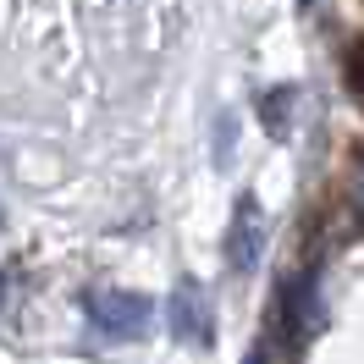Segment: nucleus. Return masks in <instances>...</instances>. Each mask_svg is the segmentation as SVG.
I'll use <instances>...</instances> for the list:
<instances>
[{"label": "nucleus", "instance_id": "1", "mask_svg": "<svg viewBox=\"0 0 364 364\" xmlns=\"http://www.w3.org/2000/svg\"><path fill=\"white\" fill-rule=\"evenodd\" d=\"M83 315H89V326L100 331V337H144L149 331V320H155V304L144 293H122V287H100V293L83 298Z\"/></svg>", "mask_w": 364, "mask_h": 364}, {"label": "nucleus", "instance_id": "2", "mask_svg": "<svg viewBox=\"0 0 364 364\" xmlns=\"http://www.w3.org/2000/svg\"><path fill=\"white\" fill-rule=\"evenodd\" d=\"M166 320H171V337L177 342H193V348H205L210 342V298L199 282H182L171 304H166Z\"/></svg>", "mask_w": 364, "mask_h": 364}, {"label": "nucleus", "instance_id": "3", "mask_svg": "<svg viewBox=\"0 0 364 364\" xmlns=\"http://www.w3.org/2000/svg\"><path fill=\"white\" fill-rule=\"evenodd\" d=\"M259 243H265L259 205H254V199H237V221H232V232H227V259H232V271L249 276L254 265H259Z\"/></svg>", "mask_w": 364, "mask_h": 364}, {"label": "nucleus", "instance_id": "4", "mask_svg": "<svg viewBox=\"0 0 364 364\" xmlns=\"http://www.w3.org/2000/svg\"><path fill=\"white\" fill-rule=\"evenodd\" d=\"M287 309H293V326L298 331H315L320 326V298H315V276H304L293 293H287Z\"/></svg>", "mask_w": 364, "mask_h": 364}, {"label": "nucleus", "instance_id": "5", "mask_svg": "<svg viewBox=\"0 0 364 364\" xmlns=\"http://www.w3.org/2000/svg\"><path fill=\"white\" fill-rule=\"evenodd\" d=\"M259 122L271 127V138H287V127H293V89H276L259 100Z\"/></svg>", "mask_w": 364, "mask_h": 364}, {"label": "nucleus", "instance_id": "6", "mask_svg": "<svg viewBox=\"0 0 364 364\" xmlns=\"http://www.w3.org/2000/svg\"><path fill=\"white\" fill-rule=\"evenodd\" d=\"M353 199H359V210H364V155H359V177H353Z\"/></svg>", "mask_w": 364, "mask_h": 364}, {"label": "nucleus", "instance_id": "7", "mask_svg": "<svg viewBox=\"0 0 364 364\" xmlns=\"http://www.w3.org/2000/svg\"><path fill=\"white\" fill-rule=\"evenodd\" d=\"M243 364H265V348H254V353H249V359H243Z\"/></svg>", "mask_w": 364, "mask_h": 364}, {"label": "nucleus", "instance_id": "8", "mask_svg": "<svg viewBox=\"0 0 364 364\" xmlns=\"http://www.w3.org/2000/svg\"><path fill=\"white\" fill-rule=\"evenodd\" d=\"M298 6H315V0H298Z\"/></svg>", "mask_w": 364, "mask_h": 364}]
</instances>
